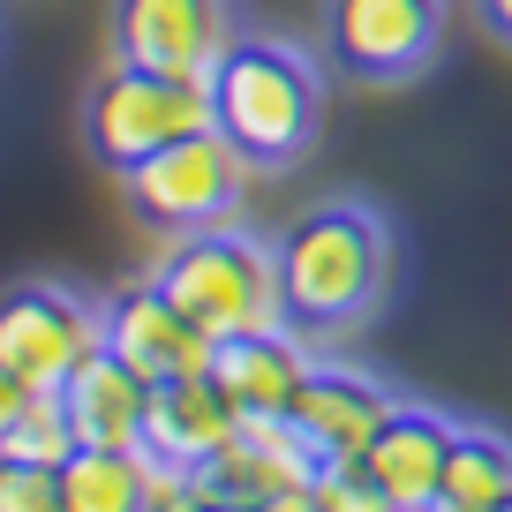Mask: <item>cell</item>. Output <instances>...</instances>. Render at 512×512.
<instances>
[{
    "label": "cell",
    "mask_w": 512,
    "mask_h": 512,
    "mask_svg": "<svg viewBox=\"0 0 512 512\" xmlns=\"http://www.w3.org/2000/svg\"><path fill=\"white\" fill-rule=\"evenodd\" d=\"M144 460H151V452H144ZM144 512H211V497L196 490V467L151 460V475H144Z\"/></svg>",
    "instance_id": "21"
},
{
    "label": "cell",
    "mask_w": 512,
    "mask_h": 512,
    "mask_svg": "<svg viewBox=\"0 0 512 512\" xmlns=\"http://www.w3.org/2000/svg\"><path fill=\"white\" fill-rule=\"evenodd\" d=\"M241 407L226 400V384L211 377H174V384H151V415H144V452L151 460H174V467H196L241 430Z\"/></svg>",
    "instance_id": "12"
},
{
    "label": "cell",
    "mask_w": 512,
    "mask_h": 512,
    "mask_svg": "<svg viewBox=\"0 0 512 512\" xmlns=\"http://www.w3.org/2000/svg\"><path fill=\"white\" fill-rule=\"evenodd\" d=\"M482 16H490L497 38H512V0H482Z\"/></svg>",
    "instance_id": "24"
},
{
    "label": "cell",
    "mask_w": 512,
    "mask_h": 512,
    "mask_svg": "<svg viewBox=\"0 0 512 512\" xmlns=\"http://www.w3.org/2000/svg\"><path fill=\"white\" fill-rule=\"evenodd\" d=\"M0 452H8V460H31V467H61L68 452H76V422H68L61 392H23L16 422L0 430Z\"/></svg>",
    "instance_id": "18"
},
{
    "label": "cell",
    "mask_w": 512,
    "mask_h": 512,
    "mask_svg": "<svg viewBox=\"0 0 512 512\" xmlns=\"http://www.w3.org/2000/svg\"><path fill=\"white\" fill-rule=\"evenodd\" d=\"M309 475H317V452L302 445V430H294L287 415L241 422L211 460H196V490H204L211 505H234V512H256L279 490H302Z\"/></svg>",
    "instance_id": "10"
},
{
    "label": "cell",
    "mask_w": 512,
    "mask_h": 512,
    "mask_svg": "<svg viewBox=\"0 0 512 512\" xmlns=\"http://www.w3.org/2000/svg\"><path fill=\"white\" fill-rule=\"evenodd\" d=\"M309 497H317L324 512H400L392 497H384V482L369 475L362 460H317V475H309Z\"/></svg>",
    "instance_id": "19"
},
{
    "label": "cell",
    "mask_w": 512,
    "mask_h": 512,
    "mask_svg": "<svg viewBox=\"0 0 512 512\" xmlns=\"http://www.w3.org/2000/svg\"><path fill=\"white\" fill-rule=\"evenodd\" d=\"M144 475H151L144 452L76 445L61 460V497H68V512H144Z\"/></svg>",
    "instance_id": "16"
},
{
    "label": "cell",
    "mask_w": 512,
    "mask_h": 512,
    "mask_svg": "<svg viewBox=\"0 0 512 512\" xmlns=\"http://www.w3.org/2000/svg\"><path fill=\"white\" fill-rule=\"evenodd\" d=\"M0 512H68V497H61V467L8 460V467H0Z\"/></svg>",
    "instance_id": "20"
},
{
    "label": "cell",
    "mask_w": 512,
    "mask_h": 512,
    "mask_svg": "<svg viewBox=\"0 0 512 512\" xmlns=\"http://www.w3.org/2000/svg\"><path fill=\"white\" fill-rule=\"evenodd\" d=\"M0 467H8V452H0Z\"/></svg>",
    "instance_id": "27"
},
{
    "label": "cell",
    "mask_w": 512,
    "mask_h": 512,
    "mask_svg": "<svg viewBox=\"0 0 512 512\" xmlns=\"http://www.w3.org/2000/svg\"><path fill=\"white\" fill-rule=\"evenodd\" d=\"M83 128H91V151L121 174V166H136V159H151V151L181 144V136H196V128H219V121H211V83L113 61L106 76H98V91H91Z\"/></svg>",
    "instance_id": "4"
},
{
    "label": "cell",
    "mask_w": 512,
    "mask_h": 512,
    "mask_svg": "<svg viewBox=\"0 0 512 512\" xmlns=\"http://www.w3.org/2000/svg\"><path fill=\"white\" fill-rule=\"evenodd\" d=\"M437 497L475 505V512H497V505L512 497V437H497V430H452Z\"/></svg>",
    "instance_id": "17"
},
{
    "label": "cell",
    "mask_w": 512,
    "mask_h": 512,
    "mask_svg": "<svg viewBox=\"0 0 512 512\" xmlns=\"http://www.w3.org/2000/svg\"><path fill=\"white\" fill-rule=\"evenodd\" d=\"M106 347V309L83 302L68 287H8L0 294V369L23 384V392H61L76 377V362Z\"/></svg>",
    "instance_id": "6"
},
{
    "label": "cell",
    "mask_w": 512,
    "mask_h": 512,
    "mask_svg": "<svg viewBox=\"0 0 512 512\" xmlns=\"http://www.w3.org/2000/svg\"><path fill=\"white\" fill-rule=\"evenodd\" d=\"M392 407H400V392L384 377L347 369V362H317L309 384L294 392L287 422L302 430V445L317 452V460H362V452L377 445V430L392 422Z\"/></svg>",
    "instance_id": "11"
},
{
    "label": "cell",
    "mask_w": 512,
    "mask_h": 512,
    "mask_svg": "<svg viewBox=\"0 0 512 512\" xmlns=\"http://www.w3.org/2000/svg\"><path fill=\"white\" fill-rule=\"evenodd\" d=\"M61 407L76 422V445H121L144 452V415H151V384L128 362H113L106 347L91 362H76V377L61 384Z\"/></svg>",
    "instance_id": "15"
},
{
    "label": "cell",
    "mask_w": 512,
    "mask_h": 512,
    "mask_svg": "<svg viewBox=\"0 0 512 512\" xmlns=\"http://www.w3.org/2000/svg\"><path fill=\"white\" fill-rule=\"evenodd\" d=\"M324 83L309 53L279 46V38H234L211 68V121L249 166H294L317 136Z\"/></svg>",
    "instance_id": "2"
},
{
    "label": "cell",
    "mask_w": 512,
    "mask_h": 512,
    "mask_svg": "<svg viewBox=\"0 0 512 512\" xmlns=\"http://www.w3.org/2000/svg\"><path fill=\"white\" fill-rule=\"evenodd\" d=\"M256 512H324V505L309 497V482H302V490H279V497H264Z\"/></svg>",
    "instance_id": "22"
},
{
    "label": "cell",
    "mask_w": 512,
    "mask_h": 512,
    "mask_svg": "<svg viewBox=\"0 0 512 512\" xmlns=\"http://www.w3.org/2000/svg\"><path fill=\"white\" fill-rule=\"evenodd\" d=\"M445 452H452V422L437 415V407L400 400L392 422L377 430V445L362 452V467L384 482V497L400 512H422L437 497V482H445Z\"/></svg>",
    "instance_id": "13"
},
{
    "label": "cell",
    "mask_w": 512,
    "mask_h": 512,
    "mask_svg": "<svg viewBox=\"0 0 512 512\" xmlns=\"http://www.w3.org/2000/svg\"><path fill=\"white\" fill-rule=\"evenodd\" d=\"M211 512H234V505H211Z\"/></svg>",
    "instance_id": "25"
},
{
    "label": "cell",
    "mask_w": 512,
    "mask_h": 512,
    "mask_svg": "<svg viewBox=\"0 0 512 512\" xmlns=\"http://www.w3.org/2000/svg\"><path fill=\"white\" fill-rule=\"evenodd\" d=\"M16 407H23V384L8 377V369H0V430H8V422H16Z\"/></svg>",
    "instance_id": "23"
},
{
    "label": "cell",
    "mask_w": 512,
    "mask_h": 512,
    "mask_svg": "<svg viewBox=\"0 0 512 512\" xmlns=\"http://www.w3.org/2000/svg\"><path fill=\"white\" fill-rule=\"evenodd\" d=\"M106 354L128 362L144 384H174V377H204L219 339H211L189 309L166 302L159 279H144V287H128V294L106 302Z\"/></svg>",
    "instance_id": "9"
},
{
    "label": "cell",
    "mask_w": 512,
    "mask_h": 512,
    "mask_svg": "<svg viewBox=\"0 0 512 512\" xmlns=\"http://www.w3.org/2000/svg\"><path fill=\"white\" fill-rule=\"evenodd\" d=\"M159 294L189 309L211 339H249L287 324V287H279V249L241 234V226H196L159 256Z\"/></svg>",
    "instance_id": "3"
},
{
    "label": "cell",
    "mask_w": 512,
    "mask_h": 512,
    "mask_svg": "<svg viewBox=\"0 0 512 512\" xmlns=\"http://www.w3.org/2000/svg\"><path fill=\"white\" fill-rule=\"evenodd\" d=\"M279 287H287V324L309 332H347L392 287V234L369 204H317L272 241Z\"/></svg>",
    "instance_id": "1"
},
{
    "label": "cell",
    "mask_w": 512,
    "mask_h": 512,
    "mask_svg": "<svg viewBox=\"0 0 512 512\" xmlns=\"http://www.w3.org/2000/svg\"><path fill=\"white\" fill-rule=\"evenodd\" d=\"M249 174L256 166L226 144L219 128H196V136H181V144L121 166V189H128V204H136V219L166 226V234H196V226H219L226 211L241 204Z\"/></svg>",
    "instance_id": "5"
},
{
    "label": "cell",
    "mask_w": 512,
    "mask_h": 512,
    "mask_svg": "<svg viewBox=\"0 0 512 512\" xmlns=\"http://www.w3.org/2000/svg\"><path fill=\"white\" fill-rule=\"evenodd\" d=\"M226 46V0H113V61L211 83Z\"/></svg>",
    "instance_id": "7"
},
{
    "label": "cell",
    "mask_w": 512,
    "mask_h": 512,
    "mask_svg": "<svg viewBox=\"0 0 512 512\" xmlns=\"http://www.w3.org/2000/svg\"><path fill=\"white\" fill-rule=\"evenodd\" d=\"M309 369H317V354H309L287 324H279V332H249V339H219V354H211V377L226 384V400L249 422L287 415L294 392L309 384Z\"/></svg>",
    "instance_id": "14"
},
{
    "label": "cell",
    "mask_w": 512,
    "mask_h": 512,
    "mask_svg": "<svg viewBox=\"0 0 512 512\" xmlns=\"http://www.w3.org/2000/svg\"><path fill=\"white\" fill-rule=\"evenodd\" d=\"M445 38V0H332V53L369 83H407Z\"/></svg>",
    "instance_id": "8"
},
{
    "label": "cell",
    "mask_w": 512,
    "mask_h": 512,
    "mask_svg": "<svg viewBox=\"0 0 512 512\" xmlns=\"http://www.w3.org/2000/svg\"><path fill=\"white\" fill-rule=\"evenodd\" d=\"M497 512H512V497H505V505H497Z\"/></svg>",
    "instance_id": "26"
}]
</instances>
